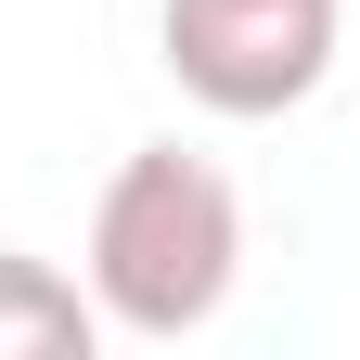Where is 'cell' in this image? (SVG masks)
<instances>
[{"label":"cell","instance_id":"1","mask_svg":"<svg viewBox=\"0 0 360 360\" xmlns=\"http://www.w3.org/2000/svg\"><path fill=\"white\" fill-rule=\"evenodd\" d=\"M232 270H245V206L232 180L180 142H142L103 206H90V309L103 335H142V347H180L232 309Z\"/></svg>","mask_w":360,"mask_h":360},{"label":"cell","instance_id":"2","mask_svg":"<svg viewBox=\"0 0 360 360\" xmlns=\"http://www.w3.org/2000/svg\"><path fill=\"white\" fill-rule=\"evenodd\" d=\"M155 39L206 116H296L335 77V0H167Z\"/></svg>","mask_w":360,"mask_h":360},{"label":"cell","instance_id":"3","mask_svg":"<svg viewBox=\"0 0 360 360\" xmlns=\"http://www.w3.org/2000/svg\"><path fill=\"white\" fill-rule=\"evenodd\" d=\"M103 347V309H90V283H65L52 257L0 245V360H90Z\"/></svg>","mask_w":360,"mask_h":360}]
</instances>
